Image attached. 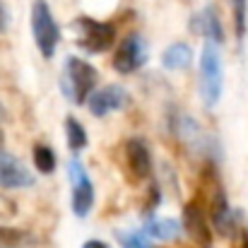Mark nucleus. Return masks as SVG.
<instances>
[{"mask_svg": "<svg viewBox=\"0 0 248 248\" xmlns=\"http://www.w3.org/2000/svg\"><path fill=\"white\" fill-rule=\"evenodd\" d=\"M123 152H125L128 171L133 173L135 181L152 178V152H150V147H147V142L142 138H130L125 142Z\"/></svg>", "mask_w": 248, "mask_h": 248, "instance_id": "nucleus-11", "label": "nucleus"}, {"mask_svg": "<svg viewBox=\"0 0 248 248\" xmlns=\"http://www.w3.org/2000/svg\"><path fill=\"white\" fill-rule=\"evenodd\" d=\"M68 178H70V188H73L70 207H73L75 217L84 219L94 207V183H92L87 169L78 157L68 159Z\"/></svg>", "mask_w": 248, "mask_h": 248, "instance_id": "nucleus-5", "label": "nucleus"}, {"mask_svg": "<svg viewBox=\"0 0 248 248\" xmlns=\"http://www.w3.org/2000/svg\"><path fill=\"white\" fill-rule=\"evenodd\" d=\"M5 121H7V108L0 104V147H2V142H5V133H2V125H5Z\"/></svg>", "mask_w": 248, "mask_h": 248, "instance_id": "nucleus-22", "label": "nucleus"}, {"mask_svg": "<svg viewBox=\"0 0 248 248\" xmlns=\"http://www.w3.org/2000/svg\"><path fill=\"white\" fill-rule=\"evenodd\" d=\"M121 248H152L150 239L142 232H116Z\"/></svg>", "mask_w": 248, "mask_h": 248, "instance_id": "nucleus-19", "label": "nucleus"}, {"mask_svg": "<svg viewBox=\"0 0 248 248\" xmlns=\"http://www.w3.org/2000/svg\"><path fill=\"white\" fill-rule=\"evenodd\" d=\"M190 31L200 39H205V44H215L219 46L224 41V27L222 19L217 15L215 7H202L190 17Z\"/></svg>", "mask_w": 248, "mask_h": 248, "instance_id": "nucleus-10", "label": "nucleus"}, {"mask_svg": "<svg viewBox=\"0 0 248 248\" xmlns=\"http://www.w3.org/2000/svg\"><path fill=\"white\" fill-rule=\"evenodd\" d=\"M65 140H68V147H70L73 152H82L84 147H87V142H89L84 125L75 116H68V118H65Z\"/></svg>", "mask_w": 248, "mask_h": 248, "instance_id": "nucleus-15", "label": "nucleus"}, {"mask_svg": "<svg viewBox=\"0 0 248 248\" xmlns=\"http://www.w3.org/2000/svg\"><path fill=\"white\" fill-rule=\"evenodd\" d=\"M145 63H147V44H145L142 34L133 31V34H128V36L116 46L113 70H116L118 75H133V73H138Z\"/></svg>", "mask_w": 248, "mask_h": 248, "instance_id": "nucleus-6", "label": "nucleus"}, {"mask_svg": "<svg viewBox=\"0 0 248 248\" xmlns=\"http://www.w3.org/2000/svg\"><path fill=\"white\" fill-rule=\"evenodd\" d=\"M17 212V205L10 200V198H2L0 195V219H7V217H12Z\"/></svg>", "mask_w": 248, "mask_h": 248, "instance_id": "nucleus-20", "label": "nucleus"}, {"mask_svg": "<svg viewBox=\"0 0 248 248\" xmlns=\"http://www.w3.org/2000/svg\"><path fill=\"white\" fill-rule=\"evenodd\" d=\"M56 152L48 147V145H36L34 147V166H36V171L39 173H44V176H48V173H53L56 171Z\"/></svg>", "mask_w": 248, "mask_h": 248, "instance_id": "nucleus-17", "label": "nucleus"}, {"mask_svg": "<svg viewBox=\"0 0 248 248\" xmlns=\"http://www.w3.org/2000/svg\"><path fill=\"white\" fill-rule=\"evenodd\" d=\"M7 22H10V15H7V7H5V2L0 0V34L7 29Z\"/></svg>", "mask_w": 248, "mask_h": 248, "instance_id": "nucleus-21", "label": "nucleus"}, {"mask_svg": "<svg viewBox=\"0 0 248 248\" xmlns=\"http://www.w3.org/2000/svg\"><path fill=\"white\" fill-rule=\"evenodd\" d=\"M73 31H75V44L89 56H99L108 51L116 41V24L94 19L89 15H82L73 22Z\"/></svg>", "mask_w": 248, "mask_h": 248, "instance_id": "nucleus-3", "label": "nucleus"}, {"mask_svg": "<svg viewBox=\"0 0 248 248\" xmlns=\"http://www.w3.org/2000/svg\"><path fill=\"white\" fill-rule=\"evenodd\" d=\"M96 82H99V73L92 63H87L84 58H78V56L65 58L58 84H61V92L68 101H73L75 106H82L89 99V94L94 92Z\"/></svg>", "mask_w": 248, "mask_h": 248, "instance_id": "nucleus-1", "label": "nucleus"}, {"mask_svg": "<svg viewBox=\"0 0 248 248\" xmlns=\"http://www.w3.org/2000/svg\"><path fill=\"white\" fill-rule=\"evenodd\" d=\"M31 244V234L15 229V227H2L0 224V248H22Z\"/></svg>", "mask_w": 248, "mask_h": 248, "instance_id": "nucleus-16", "label": "nucleus"}, {"mask_svg": "<svg viewBox=\"0 0 248 248\" xmlns=\"http://www.w3.org/2000/svg\"><path fill=\"white\" fill-rule=\"evenodd\" d=\"M222 84H224V73H222L219 46L205 44L202 53H200V68H198V92L207 108L217 106V101L222 96Z\"/></svg>", "mask_w": 248, "mask_h": 248, "instance_id": "nucleus-2", "label": "nucleus"}, {"mask_svg": "<svg viewBox=\"0 0 248 248\" xmlns=\"http://www.w3.org/2000/svg\"><path fill=\"white\" fill-rule=\"evenodd\" d=\"M29 186H34L31 171L22 164L15 155L0 150V188L17 190V188H29Z\"/></svg>", "mask_w": 248, "mask_h": 248, "instance_id": "nucleus-9", "label": "nucleus"}, {"mask_svg": "<svg viewBox=\"0 0 248 248\" xmlns=\"http://www.w3.org/2000/svg\"><path fill=\"white\" fill-rule=\"evenodd\" d=\"M232 7H234L236 41L244 44V39H246V22H248V0H232Z\"/></svg>", "mask_w": 248, "mask_h": 248, "instance_id": "nucleus-18", "label": "nucleus"}, {"mask_svg": "<svg viewBox=\"0 0 248 248\" xmlns=\"http://www.w3.org/2000/svg\"><path fill=\"white\" fill-rule=\"evenodd\" d=\"M87 101H89L87 104L89 106V113L94 118H106L108 113H116V111L125 108L128 101H130V96H128V92L121 84H106V87L92 92Z\"/></svg>", "mask_w": 248, "mask_h": 248, "instance_id": "nucleus-7", "label": "nucleus"}, {"mask_svg": "<svg viewBox=\"0 0 248 248\" xmlns=\"http://www.w3.org/2000/svg\"><path fill=\"white\" fill-rule=\"evenodd\" d=\"M190 63H193V51H190L188 44L176 41V44H171L164 53H162V65H164L166 70L181 73V70H188Z\"/></svg>", "mask_w": 248, "mask_h": 248, "instance_id": "nucleus-14", "label": "nucleus"}, {"mask_svg": "<svg viewBox=\"0 0 248 248\" xmlns=\"http://www.w3.org/2000/svg\"><path fill=\"white\" fill-rule=\"evenodd\" d=\"M210 222L212 227L222 234V236H232L236 232V224H239V217L236 212L232 210L229 200H227V193L222 188L215 190L212 195V202H210Z\"/></svg>", "mask_w": 248, "mask_h": 248, "instance_id": "nucleus-12", "label": "nucleus"}, {"mask_svg": "<svg viewBox=\"0 0 248 248\" xmlns=\"http://www.w3.org/2000/svg\"><path fill=\"white\" fill-rule=\"evenodd\" d=\"M31 36H34V44L39 48V53L51 61L58 44H61V27L48 7L46 0H34L31 2Z\"/></svg>", "mask_w": 248, "mask_h": 248, "instance_id": "nucleus-4", "label": "nucleus"}, {"mask_svg": "<svg viewBox=\"0 0 248 248\" xmlns=\"http://www.w3.org/2000/svg\"><path fill=\"white\" fill-rule=\"evenodd\" d=\"M82 248H108V244H104V241H99V239H89V241H84Z\"/></svg>", "mask_w": 248, "mask_h": 248, "instance_id": "nucleus-23", "label": "nucleus"}, {"mask_svg": "<svg viewBox=\"0 0 248 248\" xmlns=\"http://www.w3.org/2000/svg\"><path fill=\"white\" fill-rule=\"evenodd\" d=\"M181 227L200 248H212V232L205 217V210L198 202H188L181 215Z\"/></svg>", "mask_w": 248, "mask_h": 248, "instance_id": "nucleus-8", "label": "nucleus"}, {"mask_svg": "<svg viewBox=\"0 0 248 248\" xmlns=\"http://www.w3.org/2000/svg\"><path fill=\"white\" fill-rule=\"evenodd\" d=\"M142 234L147 239H159V241H173L181 234V224L171 217H147Z\"/></svg>", "mask_w": 248, "mask_h": 248, "instance_id": "nucleus-13", "label": "nucleus"}]
</instances>
